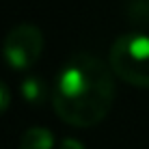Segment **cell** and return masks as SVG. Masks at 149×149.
Returning <instances> with one entry per match:
<instances>
[{"label":"cell","mask_w":149,"mask_h":149,"mask_svg":"<svg viewBox=\"0 0 149 149\" xmlns=\"http://www.w3.org/2000/svg\"><path fill=\"white\" fill-rule=\"evenodd\" d=\"M110 65L89 52L74 54L56 74L52 106L61 121L74 127H91L106 119L115 102Z\"/></svg>","instance_id":"obj_1"},{"label":"cell","mask_w":149,"mask_h":149,"mask_svg":"<svg viewBox=\"0 0 149 149\" xmlns=\"http://www.w3.org/2000/svg\"><path fill=\"white\" fill-rule=\"evenodd\" d=\"M112 74L138 89H149V35L132 30L115 39L108 54Z\"/></svg>","instance_id":"obj_2"},{"label":"cell","mask_w":149,"mask_h":149,"mask_svg":"<svg viewBox=\"0 0 149 149\" xmlns=\"http://www.w3.org/2000/svg\"><path fill=\"white\" fill-rule=\"evenodd\" d=\"M43 33L35 24H17L7 33L2 41V58L15 71H26L43 54Z\"/></svg>","instance_id":"obj_3"},{"label":"cell","mask_w":149,"mask_h":149,"mask_svg":"<svg viewBox=\"0 0 149 149\" xmlns=\"http://www.w3.org/2000/svg\"><path fill=\"white\" fill-rule=\"evenodd\" d=\"M54 134L48 127L33 125L19 136V149H54Z\"/></svg>","instance_id":"obj_4"},{"label":"cell","mask_w":149,"mask_h":149,"mask_svg":"<svg viewBox=\"0 0 149 149\" xmlns=\"http://www.w3.org/2000/svg\"><path fill=\"white\" fill-rule=\"evenodd\" d=\"M19 91H22V97L33 106H39L48 100V86L39 76H26L19 82Z\"/></svg>","instance_id":"obj_5"},{"label":"cell","mask_w":149,"mask_h":149,"mask_svg":"<svg viewBox=\"0 0 149 149\" xmlns=\"http://www.w3.org/2000/svg\"><path fill=\"white\" fill-rule=\"evenodd\" d=\"M127 15H130V19L141 22V24L149 22V0H132Z\"/></svg>","instance_id":"obj_6"},{"label":"cell","mask_w":149,"mask_h":149,"mask_svg":"<svg viewBox=\"0 0 149 149\" xmlns=\"http://www.w3.org/2000/svg\"><path fill=\"white\" fill-rule=\"evenodd\" d=\"M11 106V93H9V86L0 80V115Z\"/></svg>","instance_id":"obj_7"},{"label":"cell","mask_w":149,"mask_h":149,"mask_svg":"<svg viewBox=\"0 0 149 149\" xmlns=\"http://www.w3.org/2000/svg\"><path fill=\"white\" fill-rule=\"evenodd\" d=\"M58 149H84V145L80 141H76V138H63Z\"/></svg>","instance_id":"obj_8"}]
</instances>
